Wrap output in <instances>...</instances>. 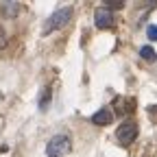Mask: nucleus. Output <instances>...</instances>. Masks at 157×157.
<instances>
[{"mask_svg": "<svg viewBox=\"0 0 157 157\" xmlns=\"http://www.w3.org/2000/svg\"><path fill=\"white\" fill-rule=\"evenodd\" d=\"M17 11H20V7H17V2H2V13L7 15V17H15L17 15Z\"/></svg>", "mask_w": 157, "mask_h": 157, "instance_id": "0eeeda50", "label": "nucleus"}, {"mask_svg": "<svg viewBox=\"0 0 157 157\" xmlns=\"http://www.w3.org/2000/svg\"><path fill=\"white\" fill-rule=\"evenodd\" d=\"M140 55H142V59H146V61H155V57H157V52L151 46H142L140 48Z\"/></svg>", "mask_w": 157, "mask_h": 157, "instance_id": "6e6552de", "label": "nucleus"}, {"mask_svg": "<svg viewBox=\"0 0 157 157\" xmlns=\"http://www.w3.org/2000/svg\"><path fill=\"white\" fill-rule=\"evenodd\" d=\"M70 17H72V7H66V9L55 11V13L48 17L46 26H44V35H48V33H52V31H57V29H63V26L70 22Z\"/></svg>", "mask_w": 157, "mask_h": 157, "instance_id": "f257e3e1", "label": "nucleus"}, {"mask_svg": "<svg viewBox=\"0 0 157 157\" xmlns=\"http://www.w3.org/2000/svg\"><path fill=\"white\" fill-rule=\"evenodd\" d=\"M146 35L153 39V42H157V24H151V26L146 29Z\"/></svg>", "mask_w": 157, "mask_h": 157, "instance_id": "9b49d317", "label": "nucleus"}, {"mask_svg": "<svg viewBox=\"0 0 157 157\" xmlns=\"http://www.w3.org/2000/svg\"><path fill=\"white\" fill-rule=\"evenodd\" d=\"M70 153V137L68 135H55L50 137V142L46 146L48 157H66Z\"/></svg>", "mask_w": 157, "mask_h": 157, "instance_id": "f03ea898", "label": "nucleus"}, {"mask_svg": "<svg viewBox=\"0 0 157 157\" xmlns=\"http://www.w3.org/2000/svg\"><path fill=\"white\" fill-rule=\"evenodd\" d=\"M9 44V37H7V33H5V29L0 26V50H2L5 46Z\"/></svg>", "mask_w": 157, "mask_h": 157, "instance_id": "f8f14e48", "label": "nucleus"}, {"mask_svg": "<svg viewBox=\"0 0 157 157\" xmlns=\"http://www.w3.org/2000/svg\"><path fill=\"white\" fill-rule=\"evenodd\" d=\"M148 118L157 124V105H151V107H148Z\"/></svg>", "mask_w": 157, "mask_h": 157, "instance_id": "ddd939ff", "label": "nucleus"}, {"mask_svg": "<svg viewBox=\"0 0 157 157\" xmlns=\"http://www.w3.org/2000/svg\"><path fill=\"white\" fill-rule=\"evenodd\" d=\"M113 105H116V111L120 113V116H124V113H133V111H135V98L118 96L116 101H113Z\"/></svg>", "mask_w": 157, "mask_h": 157, "instance_id": "39448f33", "label": "nucleus"}, {"mask_svg": "<svg viewBox=\"0 0 157 157\" xmlns=\"http://www.w3.org/2000/svg\"><path fill=\"white\" fill-rule=\"evenodd\" d=\"M116 137H118V142L124 144V146L135 142V137H137V122H133V120L122 122L120 127H118V131H116Z\"/></svg>", "mask_w": 157, "mask_h": 157, "instance_id": "7ed1b4c3", "label": "nucleus"}, {"mask_svg": "<svg viewBox=\"0 0 157 157\" xmlns=\"http://www.w3.org/2000/svg\"><path fill=\"white\" fill-rule=\"evenodd\" d=\"M48 105H50V90L46 87V90L42 92V98H39V109L46 111V109H48Z\"/></svg>", "mask_w": 157, "mask_h": 157, "instance_id": "1a4fd4ad", "label": "nucleus"}, {"mask_svg": "<svg viewBox=\"0 0 157 157\" xmlns=\"http://www.w3.org/2000/svg\"><path fill=\"white\" fill-rule=\"evenodd\" d=\"M111 120H113V113L109 111V109H98L94 116H92V122L94 124H98V127H107V124H111Z\"/></svg>", "mask_w": 157, "mask_h": 157, "instance_id": "423d86ee", "label": "nucleus"}, {"mask_svg": "<svg viewBox=\"0 0 157 157\" xmlns=\"http://www.w3.org/2000/svg\"><path fill=\"white\" fill-rule=\"evenodd\" d=\"M105 5H107L109 11H111V9H122V7H124L122 0H105Z\"/></svg>", "mask_w": 157, "mask_h": 157, "instance_id": "9d476101", "label": "nucleus"}, {"mask_svg": "<svg viewBox=\"0 0 157 157\" xmlns=\"http://www.w3.org/2000/svg\"><path fill=\"white\" fill-rule=\"evenodd\" d=\"M94 20H96V26H98V29H103V31L113 26V13H111L107 7L98 9V11L94 13Z\"/></svg>", "mask_w": 157, "mask_h": 157, "instance_id": "20e7f679", "label": "nucleus"}]
</instances>
